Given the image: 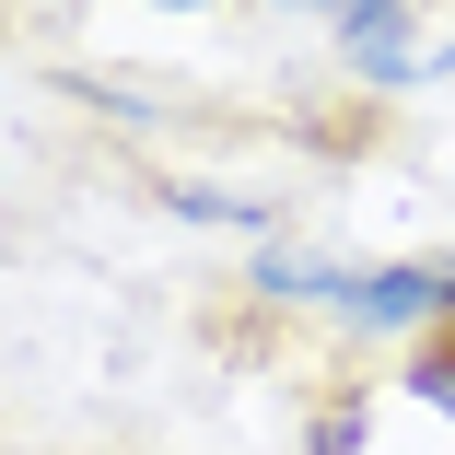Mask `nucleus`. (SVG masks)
Wrapping results in <instances>:
<instances>
[{
    "mask_svg": "<svg viewBox=\"0 0 455 455\" xmlns=\"http://www.w3.org/2000/svg\"><path fill=\"white\" fill-rule=\"evenodd\" d=\"M268 292H327L362 327H420V315H455V257H409V268H292L281 257Z\"/></svg>",
    "mask_w": 455,
    "mask_h": 455,
    "instance_id": "f257e3e1",
    "label": "nucleus"
},
{
    "mask_svg": "<svg viewBox=\"0 0 455 455\" xmlns=\"http://www.w3.org/2000/svg\"><path fill=\"white\" fill-rule=\"evenodd\" d=\"M350 70H374V82H409V70H420V47H409V24H397V0H386V12H350Z\"/></svg>",
    "mask_w": 455,
    "mask_h": 455,
    "instance_id": "f03ea898",
    "label": "nucleus"
},
{
    "mask_svg": "<svg viewBox=\"0 0 455 455\" xmlns=\"http://www.w3.org/2000/svg\"><path fill=\"white\" fill-rule=\"evenodd\" d=\"M409 386H420L432 409H455V339H443V350H420V374H409Z\"/></svg>",
    "mask_w": 455,
    "mask_h": 455,
    "instance_id": "7ed1b4c3",
    "label": "nucleus"
},
{
    "mask_svg": "<svg viewBox=\"0 0 455 455\" xmlns=\"http://www.w3.org/2000/svg\"><path fill=\"white\" fill-rule=\"evenodd\" d=\"M315 12H386V0H315Z\"/></svg>",
    "mask_w": 455,
    "mask_h": 455,
    "instance_id": "20e7f679",
    "label": "nucleus"
},
{
    "mask_svg": "<svg viewBox=\"0 0 455 455\" xmlns=\"http://www.w3.org/2000/svg\"><path fill=\"white\" fill-rule=\"evenodd\" d=\"M443 59H455V47H443Z\"/></svg>",
    "mask_w": 455,
    "mask_h": 455,
    "instance_id": "39448f33",
    "label": "nucleus"
}]
</instances>
